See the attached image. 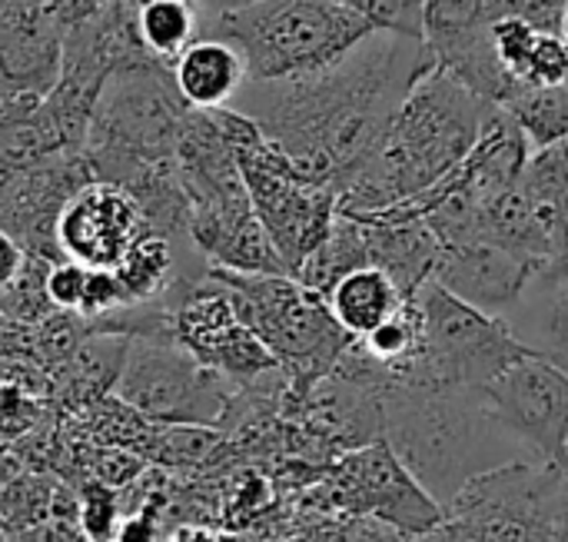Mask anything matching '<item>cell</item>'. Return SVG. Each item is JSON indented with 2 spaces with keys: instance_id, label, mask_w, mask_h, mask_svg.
<instances>
[{
  "instance_id": "9c48e42d",
  "label": "cell",
  "mask_w": 568,
  "mask_h": 542,
  "mask_svg": "<svg viewBox=\"0 0 568 542\" xmlns=\"http://www.w3.org/2000/svg\"><path fill=\"white\" fill-rule=\"evenodd\" d=\"M170 310L173 337L210 370H216L233 387H250L260 377L280 370L266 343L240 320L230 290L206 273L203 280H186L173 287L163 300Z\"/></svg>"
},
{
  "instance_id": "52a82bcc",
  "label": "cell",
  "mask_w": 568,
  "mask_h": 542,
  "mask_svg": "<svg viewBox=\"0 0 568 542\" xmlns=\"http://www.w3.org/2000/svg\"><path fill=\"white\" fill-rule=\"evenodd\" d=\"M233 383L203 367L173 330L130 337L116 400L156 426H216L233 400Z\"/></svg>"
},
{
  "instance_id": "8fae6325",
  "label": "cell",
  "mask_w": 568,
  "mask_h": 542,
  "mask_svg": "<svg viewBox=\"0 0 568 542\" xmlns=\"http://www.w3.org/2000/svg\"><path fill=\"white\" fill-rule=\"evenodd\" d=\"M336 500L356 513V520H376L409 536H423L446 523V510L416 483L386 440L359 446L339 463Z\"/></svg>"
},
{
  "instance_id": "e575fe53",
  "label": "cell",
  "mask_w": 568,
  "mask_h": 542,
  "mask_svg": "<svg viewBox=\"0 0 568 542\" xmlns=\"http://www.w3.org/2000/svg\"><path fill=\"white\" fill-rule=\"evenodd\" d=\"M200 3V13H223V10H233V7H243V3H253V0H196Z\"/></svg>"
},
{
  "instance_id": "f546056e",
  "label": "cell",
  "mask_w": 568,
  "mask_h": 542,
  "mask_svg": "<svg viewBox=\"0 0 568 542\" xmlns=\"http://www.w3.org/2000/svg\"><path fill=\"white\" fill-rule=\"evenodd\" d=\"M83 287H87V267L73 263V260H57L47 270V300L53 310L60 313H80V300H83Z\"/></svg>"
},
{
  "instance_id": "cb8c5ba5",
  "label": "cell",
  "mask_w": 568,
  "mask_h": 542,
  "mask_svg": "<svg viewBox=\"0 0 568 542\" xmlns=\"http://www.w3.org/2000/svg\"><path fill=\"white\" fill-rule=\"evenodd\" d=\"M136 37L143 50L173 63L196 37H203V13L196 0H146L136 7Z\"/></svg>"
},
{
  "instance_id": "2e32d148",
  "label": "cell",
  "mask_w": 568,
  "mask_h": 542,
  "mask_svg": "<svg viewBox=\"0 0 568 542\" xmlns=\"http://www.w3.org/2000/svg\"><path fill=\"white\" fill-rule=\"evenodd\" d=\"M356 220H363L366 230L369 267H379L406 300H416V293L436 277L443 257V247L429 223L406 207H393L386 213Z\"/></svg>"
},
{
  "instance_id": "d590c367",
  "label": "cell",
  "mask_w": 568,
  "mask_h": 542,
  "mask_svg": "<svg viewBox=\"0 0 568 542\" xmlns=\"http://www.w3.org/2000/svg\"><path fill=\"white\" fill-rule=\"evenodd\" d=\"M409 542H463V540L449 530V523H443V526H436V530H429V533H423V536H413Z\"/></svg>"
},
{
  "instance_id": "1f68e13d",
  "label": "cell",
  "mask_w": 568,
  "mask_h": 542,
  "mask_svg": "<svg viewBox=\"0 0 568 542\" xmlns=\"http://www.w3.org/2000/svg\"><path fill=\"white\" fill-rule=\"evenodd\" d=\"M33 3H40L60 27L70 30V27H77V23L97 17L110 0H33Z\"/></svg>"
},
{
  "instance_id": "603a6c76",
  "label": "cell",
  "mask_w": 568,
  "mask_h": 542,
  "mask_svg": "<svg viewBox=\"0 0 568 542\" xmlns=\"http://www.w3.org/2000/svg\"><path fill=\"white\" fill-rule=\"evenodd\" d=\"M126 350H130V333L103 330V333L80 340L73 353L67 357V373H63L67 393L77 403H97L106 390L116 387Z\"/></svg>"
},
{
  "instance_id": "30bf717a",
  "label": "cell",
  "mask_w": 568,
  "mask_h": 542,
  "mask_svg": "<svg viewBox=\"0 0 568 542\" xmlns=\"http://www.w3.org/2000/svg\"><path fill=\"white\" fill-rule=\"evenodd\" d=\"M496 420L539 463H562L568 443V370L523 357L483 387Z\"/></svg>"
},
{
  "instance_id": "ffe728a7",
  "label": "cell",
  "mask_w": 568,
  "mask_h": 542,
  "mask_svg": "<svg viewBox=\"0 0 568 542\" xmlns=\"http://www.w3.org/2000/svg\"><path fill=\"white\" fill-rule=\"evenodd\" d=\"M113 273H116L130 307L160 303L173 293V287L206 277V273L200 277V273L186 270L180 263V243H173L163 233H143Z\"/></svg>"
},
{
  "instance_id": "4fadbf2b",
  "label": "cell",
  "mask_w": 568,
  "mask_h": 542,
  "mask_svg": "<svg viewBox=\"0 0 568 542\" xmlns=\"http://www.w3.org/2000/svg\"><path fill=\"white\" fill-rule=\"evenodd\" d=\"M143 233L153 230L133 193L100 180L80 187L57 220L60 257L87 270H116Z\"/></svg>"
},
{
  "instance_id": "7402d4cb",
  "label": "cell",
  "mask_w": 568,
  "mask_h": 542,
  "mask_svg": "<svg viewBox=\"0 0 568 542\" xmlns=\"http://www.w3.org/2000/svg\"><path fill=\"white\" fill-rule=\"evenodd\" d=\"M369 267V250H366V230L363 220L336 213L329 237L300 263V270L293 273L306 290L326 297L346 273Z\"/></svg>"
},
{
  "instance_id": "ba28073f",
  "label": "cell",
  "mask_w": 568,
  "mask_h": 542,
  "mask_svg": "<svg viewBox=\"0 0 568 542\" xmlns=\"http://www.w3.org/2000/svg\"><path fill=\"white\" fill-rule=\"evenodd\" d=\"M423 313V353L406 373L456 387H489L513 363L529 357L503 317H489L429 280L416 293Z\"/></svg>"
},
{
  "instance_id": "277c9868",
  "label": "cell",
  "mask_w": 568,
  "mask_h": 542,
  "mask_svg": "<svg viewBox=\"0 0 568 542\" xmlns=\"http://www.w3.org/2000/svg\"><path fill=\"white\" fill-rule=\"evenodd\" d=\"M203 33L230 40L250 83L296 80L339 63L373 27L346 0H253L203 23Z\"/></svg>"
},
{
  "instance_id": "d4e9b609",
  "label": "cell",
  "mask_w": 568,
  "mask_h": 542,
  "mask_svg": "<svg viewBox=\"0 0 568 542\" xmlns=\"http://www.w3.org/2000/svg\"><path fill=\"white\" fill-rule=\"evenodd\" d=\"M503 110L523 127L532 150L568 140V83H516Z\"/></svg>"
},
{
  "instance_id": "f1b7e54d",
  "label": "cell",
  "mask_w": 568,
  "mask_h": 542,
  "mask_svg": "<svg viewBox=\"0 0 568 542\" xmlns=\"http://www.w3.org/2000/svg\"><path fill=\"white\" fill-rule=\"evenodd\" d=\"M369 20L373 30L423 40L426 37V0H346Z\"/></svg>"
},
{
  "instance_id": "e0dca14e",
  "label": "cell",
  "mask_w": 568,
  "mask_h": 542,
  "mask_svg": "<svg viewBox=\"0 0 568 542\" xmlns=\"http://www.w3.org/2000/svg\"><path fill=\"white\" fill-rule=\"evenodd\" d=\"M503 320L532 357L568 370V253L532 270Z\"/></svg>"
},
{
  "instance_id": "3957f363",
  "label": "cell",
  "mask_w": 568,
  "mask_h": 542,
  "mask_svg": "<svg viewBox=\"0 0 568 542\" xmlns=\"http://www.w3.org/2000/svg\"><path fill=\"white\" fill-rule=\"evenodd\" d=\"M489 107L433 67L403 100L379 160L339 193V213L376 217L449 180L476 147Z\"/></svg>"
},
{
  "instance_id": "7c38bea8",
  "label": "cell",
  "mask_w": 568,
  "mask_h": 542,
  "mask_svg": "<svg viewBox=\"0 0 568 542\" xmlns=\"http://www.w3.org/2000/svg\"><path fill=\"white\" fill-rule=\"evenodd\" d=\"M93 180L83 150L53 153L0 180V230L30 257L63 260L57 247V220L67 200Z\"/></svg>"
},
{
  "instance_id": "44dd1931",
  "label": "cell",
  "mask_w": 568,
  "mask_h": 542,
  "mask_svg": "<svg viewBox=\"0 0 568 542\" xmlns=\"http://www.w3.org/2000/svg\"><path fill=\"white\" fill-rule=\"evenodd\" d=\"M323 300H326L333 320L353 340H363L366 333H373L379 323H386L406 303L399 287L379 267H359V270L346 273Z\"/></svg>"
},
{
  "instance_id": "6da1fadb",
  "label": "cell",
  "mask_w": 568,
  "mask_h": 542,
  "mask_svg": "<svg viewBox=\"0 0 568 542\" xmlns=\"http://www.w3.org/2000/svg\"><path fill=\"white\" fill-rule=\"evenodd\" d=\"M433 67L426 40L373 30L329 70L246 83L230 107L256 120L303 180L339 197L379 160L403 100Z\"/></svg>"
},
{
  "instance_id": "ac0fdd59",
  "label": "cell",
  "mask_w": 568,
  "mask_h": 542,
  "mask_svg": "<svg viewBox=\"0 0 568 542\" xmlns=\"http://www.w3.org/2000/svg\"><path fill=\"white\" fill-rule=\"evenodd\" d=\"M173 83L190 110H220L230 107L240 90L250 83L243 53L223 37H196L173 63Z\"/></svg>"
},
{
  "instance_id": "4dcf8cb0",
  "label": "cell",
  "mask_w": 568,
  "mask_h": 542,
  "mask_svg": "<svg viewBox=\"0 0 568 542\" xmlns=\"http://www.w3.org/2000/svg\"><path fill=\"white\" fill-rule=\"evenodd\" d=\"M80 523H83L90 540H116V500H113V493L103 483H97V486H90L83 493V500H80Z\"/></svg>"
},
{
  "instance_id": "484cf974",
  "label": "cell",
  "mask_w": 568,
  "mask_h": 542,
  "mask_svg": "<svg viewBox=\"0 0 568 542\" xmlns=\"http://www.w3.org/2000/svg\"><path fill=\"white\" fill-rule=\"evenodd\" d=\"M373 363L383 367L386 380L403 377L423 353V313L416 300H406L386 323L359 340Z\"/></svg>"
},
{
  "instance_id": "5bb4252c",
  "label": "cell",
  "mask_w": 568,
  "mask_h": 542,
  "mask_svg": "<svg viewBox=\"0 0 568 542\" xmlns=\"http://www.w3.org/2000/svg\"><path fill=\"white\" fill-rule=\"evenodd\" d=\"M60 27L40 3L10 0L0 13V90L47 97L63 70Z\"/></svg>"
},
{
  "instance_id": "83f0119b",
  "label": "cell",
  "mask_w": 568,
  "mask_h": 542,
  "mask_svg": "<svg viewBox=\"0 0 568 542\" xmlns=\"http://www.w3.org/2000/svg\"><path fill=\"white\" fill-rule=\"evenodd\" d=\"M542 27H536L532 20L526 17H503L493 23V43H496V53L503 60V67L509 70L513 80L526 83L529 77V67H532V53L542 40Z\"/></svg>"
},
{
  "instance_id": "74e56055",
  "label": "cell",
  "mask_w": 568,
  "mask_h": 542,
  "mask_svg": "<svg viewBox=\"0 0 568 542\" xmlns=\"http://www.w3.org/2000/svg\"><path fill=\"white\" fill-rule=\"evenodd\" d=\"M7 3H10V0H0V13H3V7H7Z\"/></svg>"
},
{
  "instance_id": "5b68a950",
  "label": "cell",
  "mask_w": 568,
  "mask_h": 542,
  "mask_svg": "<svg viewBox=\"0 0 568 542\" xmlns=\"http://www.w3.org/2000/svg\"><path fill=\"white\" fill-rule=\"evenodd\" d=\"M233 297L240 320L266 343L293 387L310 390L326 380L356 343L329 313L326 300L283 273L210 270Z\"/></svg>"
},
{
  "instance_id": "d6a6232c",
  "label": "cell",
  "mask_w": 568,
  "mask_h": 542,
  "mask_svg": "<svg viewBox=\"0 0 568 542\" xmlns=\"http://www.w3.org/2000/svg\"><path fill=\"white\" fill-rule=\"evenodd\" d=\"M27 250L10 237V233H3L0 230V297L17 283V277L23 273V267H27Z\"/></svg>"
},
{
  "instance_id": "8992f818",
  "label": "cell",
  "mask_w": 568,
  "mask_h": 542,
  "mask_svg": "<svg viewBox=\"0 0 568 542\" xmlns=\"http://www.w3.org/2000/svg\"><path fill=\"white\" fill-rule=\"evenodd\" d=\"M463 542H562L568 473L562 463H509L466 483L446 506Z\"/></svg>"
},
{
  "instance_id": "9a60e30c",
  "label": "cell",
  "mask_w": 568,
  "mask_h": 542,
  "mask_svg": "<svg viewBox=\"0 0 568 542\" xmlns=\"http://www.w3.org/2000/svg\"><path fill=\"white\" fill-rule=\"evenodd\" d=\"M536 267L539 263H532L499 243L476 240V243L443 250L433 280L443 283L453 297L466 300L469 307H476L489 317H506L516 307V300Z\"/></svg>"
},
{
  "instance_id": "f35d334b",
  "label": "cell",
  "mask_w": 568,
  "mask_h": 542,
  "mask_svg": "<svg viewBox=\"0 0 568 542\" xmlns=\"http://www.w3.org/2000/svg\"><path fill=\"white\" fill-rule=\"evenodd\" d=\"M130 3H136V7H140V3H146V0H130Z\"/></svg>"
},
{
  "instance_id": "7a4b0ae2",
  "label": "cell",
  "mask_w": 568,
  "mask_h": 542,
  "mask_svg": "<svg viewBox=\"0 0 568 542\" xmlns=\"http://www.w3.org/2000/svg\"><path fill=\"white\" fill-rule=\"evenodd\" d=\"M383 440L443 510L476 476L532 460L496 420L483 390L416 370L383 387Z\"/></svg>"
},
{
  "instance_id": "4316f807",
  "label": "cell",
  "mask_w": 568,
  "mask_h": 542,
  "mask_svg": "<svg viewBox=\"0 0 568 542\" xmlns=\"http://www.w3.org/2000/svg\"><path fill=\"white\" fill-rule=\"evenodd\" d=\"M496 23L486 0H426V47L463 37L476 27Z\"/></svg>"
},
{
  "instance_id": "836d02e7",
  "label": "cell",
  "mask_w": 568,
  "mask_h": 542,
  "mask_svg": "<svg viewBox=\"0 0 568 542\" xmlns=\"http://www.w3.org/2000/svg\"><path fill=\"white\" fill-rule=\"evenodd\" d=\"M170 542H223L216 533H210V530H203V526H183L176 536Z\"/></svg>"
},
{
  "instance_id": "d6986e66",
  "label": "cell",
  "mask_w": 568,
  "mask_h": 542,
  "mask_svg": "<svg viewBox=\"0 0 568 542\" xmlns=\"http://www.w3.org/2000/svg\"><path fill=\"white\" fill-rule=\"evenodd\" d=\"M53 153H73L47 97L0 90V180Z\"/></svg>"
},
{
  "instance_id": "8d00e7d4",
  "label": "cell",
  "mask_w": 568,
  "mask_h": 542,
  "mask_svg": "<svg viewBox=\"0 0 568 542\" xmlns=\"http://www.w3.org/2000/svg\"><path fill=\"white\" fill-rule=\"evenodd\" d=\"M559 37L568 43V3L566 10H562V20H559Z\"/></svg>"
}]
</instances>
